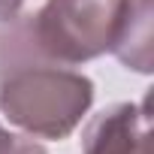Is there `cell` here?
<instances>
[{
  "label": "cell",
  "instance_id": "1",
  "mask_svg": "<svg viewBox=\"0 0 154 154\" xmlns=\"http://www.w3.org/2000/svg\"><path fill=\"white\" fill-rule=\"evenodd\" d=\"M121 0H45L0 27V79L30 63L75 66L109 51Z\"/></svg>",
  "mask_w": 154,
  "mask_h": 154
},
{
  "label": "cell",
  "instance_id": "2",
  "mask_svg": "<svg viewBox=\"0 0 154 154\" xmlns=\"http://www.w3.org/2000/svg\"><path fill=\"white\" fill-rule=\"evenodd\" d=\"M91 103L94 82L57 63H30L0 79L3 118L33 139H66Z\"/></svg>",
  "mask_w": 154,
  "mask_h": 154
},
{
  "label": "cell",
  "instance_id": "3",
  "mask_svg": "<svg viewBox=\"0 0 154 154\" xmlns=\"http://www.w3.org/2000/svg\"><path fill=\"white\" fill-rule=\"evenodd\" d=\"M148 136V100L115 103L97 112L82 130V154H133Z\"/></svg>",
  "mask_w": 154,
  "mask_h": 154
},
{
  "label": "cell",
  "instance_id": "4",
  "mask_svg": "<svg viewBox=\"0 0 154 154\" xmlns=\"http://www.w3.org/2000/svg\"><path fill=\"white\" fill-rule=\"evenodd\" d=\"M151 18H154V0H121L115 33L109 51L133 72L148 75L154 69L151 54Z\"/></svg>",
  "mask_w": 154,
  "mask_h": 154
},
{
  "label": "cell",
  "instance_id": "5",
  "mask_svg": "<svg viewBox=\"0 0 154 154\" xmlns=\"http://www.w3.org/2000/svg\"><path fill=\"white\" fill-rule=\"evenodd\" d=\"M0 154H45V148L36 145L33 139L15 136V133L0 127Z\"/></svg>",
  "mask_w": 154,
  "mask_h": 154
},
{
  "label": "cell",
  "instance_id": "6",
  "mask_svg": "<svg viewBox=\"0 0 154 154\" xmlns=\"http://www.w3.org/2000/svg\"><path fill=\"white\" fill-rule=\"evenodd\" d=\"M21 6H24V0H0V21H9V18H15Z\"/></svg>",
  "mask_w": 154,
  "mask_h": 154
},
{
  "label": "cell",
  "instance_id": "7",
  "mask_svg": "<svg viewBox=\"0 0 154 154\" xmlns=\"http://www.w3.org/2000/svg\"><path fill=\"white\" fill-rule=\"evenodd\" d=\"M148 139H151V136H145V139L136 145V151H133V154H148Z\"/></svg>",
  "mask_w": 154,
  "mask_h": 154
}]
</instances>
